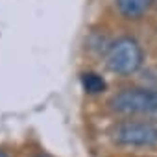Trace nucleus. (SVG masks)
I'll return each instance as SVG.
<instances>
[{"instance_id": "f257e3e1", "label": "nucleus", "mask_w": 157, "mask_h": 157, "mask_svg": "<svg viewBox=\"0 0 157 157\" xmlns=\"http://www.w3.org/2000/svg\"><path fill=\"white\" fill-rule=\"evenodd\" d=\"M144 61V52L142 46L133 39V37H120L117 39L105 57V65L111 72L118 76H131L135 74Z\"/></svg>"}, {"instance_id": "f03ea898", "label": "nucleus", "mask_w": 157, "mask_h": 157, "mask_svg": "<svg viewBox=\"0 0 157 157\" xmlns=\"http://www.w3.org/2000/svg\"><path fill=\"white\" fill-rule=\"evenodd\" d=\"M109 105L120 115H153L157 113V89H122L113 94Z\"/></svg>"}, {"instance_id": "7ed1b4c3", "label": "nucleus", "mask_w": 157, "mask_h": 157, "mask_svg": "<svg viewBox=\"0 0 157 157\" xmlns=\"http://www.w3.org/2000/svg\"><path fill=\"white\" fill-rule=\"evenodd\" d=\"M113 140L120 146L151 148L157 146V126L151 122H122L113 131Z\"/></svg>"}, {"instance_id": "20e7f679", "label": "nucleus", "mask_w": 157, "mask_h": 157, "mask_svg": "<svg viewBox=\"0 0 157 157\" xmlns=\"http://www.w3.org/2000/svg\"><path fill=\"white\" fill-rule=\"evenodd\" d=\"M153 6V0H115L117 13L126 21H140Z\"/></svg>"}, {"instance_id": "39448f33", "label": "nucleus", "mask_w": 157, "mask_h": 157, "mask_svg": "<svg viewBox=\"0 0 157 157\" xmlns=\"http://www.w3.org/2000/svg\"><path fill=\"white\" fill-rule=\"evenodd\" d=\"M80 82H82V87L87 94H102L107 87L105 80L96 72H83L80 76Z\"/></svg>"}, {"instance_id": "423d86ee", "label": "nucleus", "mask_w": 157, "mask_h": 157, "mask_svg": "<svg viewBox=\"0 0 157 157\" xmlns=\"http://www.w3.org/2000/svg\"><path fill=\"white\" fill-rule=\"evenodd\" d=\"M148 83L151 85V89H157V74H150L148 76Z\"/></svg>"}, {"instance_id": "0eeeda50", "label": "nucleus", "mask_w": 157, "mask_h": 157, "mask_svg": "<svg viewBox=\"0 0 157 157\" xmlns=\"http://www.w3.org/2000/svg\"><path fill=\"white\" fill-rule=\"evenodd\" d=\"M0 157H8V155H6V153H4L2 150H0Z\"/></svg>"}]
</instances>
